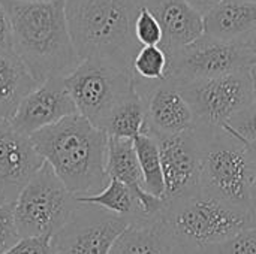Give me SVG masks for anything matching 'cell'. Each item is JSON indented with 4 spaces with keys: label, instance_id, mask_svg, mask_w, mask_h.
<instances>
[{
    "label": "cell",
    "instance_id": "7a4b0ae2",
    "mask_svg": "<svg viewBox=\"0 0 256 254\" xmlns=\"http://www.w3.org/2000/svg\"><path fill=\"white\" fill-rule=\"evenodd\" d=\"M30 139L76 198L94 195L108 184L105 169L108 135L81 114L46 126L34 132Z\"/></svg>",
    "mask_w": 256,
    "mask_h": 254
},
{
    "label": "cell",
    "instance_id": "44dd1931",
    "mask_svg": "<svg viewBox=\"0 0 256 254\" xmlns=\"http://www.w3.org/2000/svg\"><path fill=\"white\" fill-rule=\"evenodd\" d=\"M76 201L82 204L98 205L100 208H105L110 213L126 217L130 222L142 219L140 202H138L135 192L129 186H126L124 183L116 178H110L108 184L100 192L94 195L78 196Z\"/></svg>",
    "mask_w": 256,
    "mask_h": 254
},
{
    "label": "cell",
    "instance_id": "e575fe53",
    "mask_svg": "<svg viewBox=\"0 0 256 254\" xmlns=\"http://www.w3.org/2000/svg\"><path fill=\"white\" fill-rule=\"evenodd\" d=\"M246 144H248V148H249V153H250V157L256 169V142H246Z\"/></svg>",
    "mask_w": 256,
    "mask_h": 254
},
{
    "label": "cell",
    "instance_id": "e0dca14e",
    "mask_svg": "<svg viewBox=\"0 0 256 254\" xmlns=\"http://www.w3.org/2000/svg\"><path fill=\"white\" fill-rule=\"evenodd\" d=\"M256 27V3L224 0L204 15V33L224 40H238Z\"/></svg>",
    "mask_w": 256,
    "mask_h": 254
},
{
    "label": "cell",
    "instance_id": "8d00e7d4",
    "mask_svg": "<svg viewBox=\"0 0 256 254\" xmlns=\"http://www.w3.org/2000/svg\"><path fill=\"white\" fill-rule=\"evenodd\" d=\"M26 1H46V0H26Z\"/></svg>",
    "mask_w": 256,
    "mask_h": 254
},
{
    "label": "cell",
    "instance_id": "74e56055",
    "mask_svg": "<svg viewBox=\"0 0 256 254\" xmlns=\"http://www.w3.org/2000/svg\"><path fill=\"white\" fill-rule=\"evenodd\" d=\"M249 1H255V3H256V0H249Z\"/></svg>",
    "mask_w": 256,
    "mask_h": 254
},
{
    "label": "cell",
    "instance_id": "ffe728a7",
    "mask_svg": "<svg viewBox=\"0 0 256 254\" xmlns=\"http://www.w3.org/2000/svg\"><path fill=\"white\" fill-rule=\"evenodd\" d=\"M146 105L141 94L134 90L111 111L102 130L108 136L135 139L146 130Z\"/></svg>",
    "mask_w": 256,
    "mask_h": 254
},
{
    "label": "cell",
    "instance_id": "52a82bcc",
    "mask_svg": "<svg viewBox=\"0 0 256 254\" xmlns=\"http://www.w3.org/2000/svg\"><path fill=\"white\" fill-rule=\"evenodd\" d=\"M64 82L78 114L99 129L135 87L134 72L98 58L81 60Z\"/></svg>",
    "mask_w": 256,
    "mask_h": 254
},
{
    "label": "cell",
    "instance_id": "2e32d148",
    "mask_svg": "<svg viewBox=\"0 0 256 254\" xmlns=\"http://www.w3.org/2000/svg\"><path fill=\"white\" fill-rule=\"evenodd\" d=\"M176 243L177 238L164 211L153 219L132 220L108 254H171Z\"/></svg>",
    "mask_w": 256,
    "mask_h": 254
},
{
    "label": "cell",
    "instance_id": "9c48e42d",
    "mask_svg": "<svg viewBox=\"0 0 256 254\" xmlns=\"http://www.w3.org/2000/svg\"><path fill=\"white\" fill-rule=\"evenodd\" d=\"M168 78L177 85L218 76L238 69H249L255 60L246 45L238 40H224L207 33L168 54Z\"/></svg>",
    "mask_w": 256,
    "mask_h": 254
},
{
    "label": "cell",
    "instance_id": "f546056e",
    "mask_svg": "<svg viewBox=\"0 0 256 254\" xmlns=\"http://www.w3.org/2000/svg\"><path fill=\"white\" fill-rule=\"evenodd\" d=\"M188 1L192 7H195L204 16L206 13H208L213 7H216L224 0H188Z\"/></svg>",
    "mask_w": 256,
    "mask_h": 254
},
{
    "label": "cell",
    "instance_id": "9a60e30c",
    "mask_svg": "<svg viewBox=\"0 0 256 254\" xmlns=\"http://www.w3.org/2000/svg\"><path fill=\"white\" fill-rule=\"evenodd\" d=\"M142 4L159 21L160 46L168 54L204 34V16L188 0H142Z\"/></svg>",
    "mask_w": 256,
    "mask_h": 254
},
{
    "label": "cell",
    "instance_id": "603a6c76",
    "mask_svg": "<svg viewBox=\"0 0 256 254\" xmlns=\"http://www.w3.org/2000/svg\"><path fill=\"white\" fill-rule=\"evenodd\" d=\"M168 70L170 57L160 45H142L132 63L134 78L140 81H164L168 78Z\"/></svg>",
    "mask_w": 256,
    "mask_h": 254
},
{
    "label": "cell",
    "instance_id": "3957f363",
    "mask_svg": "<svg viewBox=\"0 0 256 254\" xmlns=\"http://www.w3.org/2000/svg\"><path fill=\"white\" fill-rule=\"evenodd\" d=\"M64 6L80 60L98 58L132 72L142 46L135 36L142 0H66Z\"/></svg>",
    "mask_w": 256,
    "mask_h": 254
},
{
    "label": "cell",
    "instance_id": "f1b7e54d",
    "mask_svg": "<svg viewBox=\"0 0 256 254\" xmlns=\"http://www.w3.org/2000/svg\"><path fill=\"white\" fill-rule=\"evenodd\" d=\"M0 49L14 51V37H12V24L8 9L0 0Z\"/></svg>",
    "mask_w": 256,
    "mask_h": 254
},
{
    "label": "cell",
    "instance_id": "d4e9b609",
    "mask_svg": "<svg viewBox=\"0 0 256 254\" xmlns=\"http://www.w3.org/2000/svg\"><path fill=\"white\" fill-rule=\"evenodd\" d=\"M135 36L141 45H160L164 37L159 21L144 4L135 21Z\"/></svg>",
    "mask_w": 256,
    "mask_h": 254
},
{
    "label": "cell",
    "instance_id": "83f0119b",
    "mask_svg": "<svg viewBox=\"0 0 256 254\" xmlns=\"http://www.w3.org/2000/svg\"><path fill=\"white\" fill-rule=\"evenodd\" d=\"M18 240L20 235L14 220V202H4L0 205V254Z\"/></svg>",
    "mask_w": 256,
    "mask_h": 254
},
{
    "label": "cell",
    "instance_id": "ba28073f",
    "mask_svg": "<svg viewBox=\"0 0 256 254\" xmlns=\"http://www.w3.org/2000/svg\"><path fill=\"white\" fill-rule=\"evenodd\" d=\"M188 99L196 124L224 127L236 114L254 103L249 69H238L178 85Z\"/></svg>",
    "mask_w": 256,
    "mask_h": 254
},
{
    "label": "cell",
    "instance_id": "1f68e13d",
    "mask_svg": "<svg viewBox=\"0 0 256 254\" xmlns=\"http://www.w3.org/2000/svg\"><path fill=\"white\" fill-rule=\"evenodd\" d=\"M244 45H246V48L250 51V54H252V57H254V60H255L256 63V27L254 30H250L244 37H242L240 39Z\"/></svg>",
    "mask_w": 256,
    "mask_h": 254
},
{
    "label": "cell",
    "instance_id": "7402d4cb",
    "mask_svg": "<svg viewBox=\"0 0 256 254\" xmlns=\"http://www.w3.org/2000/svg\"><path fill=\"white\" fill-rule=\"evenodd\" d=\"M135 151L138 156V162L144 175V187L154 196L164 198L165 193V183L162 174V163H160V153L158 139L142 132L134 139Z\"/></svg>",
    "mask_w": 256,
    "mask_h": 254
},
{
    "label": "cell",
    "instance_id": "30bf717a",
    "mask_svg": "<svg viewBox=\"0 0 256 254\" xmlns=\"http://www.w3.org/2000/svg\"><path fill=\"white\" fill-rule=\"evenodd\" d=\"M129 219L93 204L78 202L66 225L52 237L54 254H108Z\"/></svg>",
    "mask_w": 256,
    "mask_h": 254
},
{
    "label": "cell",
    "instance_id": "4dcf8cb0",
    "mask_svg": "<svg viewBox=\"0 0 256 254\" xmlns=\"http://www.w3.org/2000/svg\"><path fill=\"white\" fill-rule=\"evenodd\" d=\"M249 214L252 220V226H256V171L254 172L249 190Z\"/></svg>",
    "mask_w": 256,
    "mask_h": 254
},
{
    "label": "cell",
    "instance_id": "6da1fadb",
    "mask_svg": "<svg viewBox=\"0 0 256 254\" xmlns=\"http://www.w3.org/2000/svg\"><path fill=\"white\" fill-rule=\"evenodd\" d=\"M66 0H3L12 24L14 51L38 84L68 76L81 61L69 31Z\"/></svg>",
    "mask_w": 256,
    "mask_h": 254
},
{
    "label": "cell",
    "instance_id": "d6a6232c",
    "mask_svg": "<svg viewBox=\"0 0 256 254\" xmlns=\"http://www.w3.org/2000/svg\"><path fill=\"white\" fill-rule=\"evenodd\" d=\"M171 254H201V250L194 247V246H189V244H184V243H176V247L172 250Z\"/></svg>",
    "mask_w": 256,
    "mask_h": 254
},
{
    "label": "cell",
    "instance_id": "277c9868",
    "mask_svg": "<svg viewBox=\"0 0 256 254\" xmlns=\"http://www.w3.org/2000/svg\"><path fill=\"white\" fill-rule=\"evenodd\" d=\"M201 144L200 193L249 211L255 166L246 141L225 127L195 124Z\"/></svg>",
    "mask_w": 256,
    "mask_h": 254
},
{
    "label": "cell",
    "instance_id": "4fadbf2b",
    "mask_svg": "<svg viewBox=\"0 0 256 254\" xmlns=\"http://www.w3.org/2000/svg\"><path fill=\"white\" fill-rule=\"evenodd\" d=\"M76 112L64 76H52L38 84L21 100L9 121L18 132L32 136L34 132Z\"/></svg>",
    "mask_w": 256,
    "mask_h": 254
},
{
    "label": "cell",
    "instance_id": "cb8c5ba5",
    "mask_svg": "<svg viewBox=\"0 0 256 254\" xmlns=\"http://www.w3.org/2000/svg\"><path fill=\"white\" fill-rule=\"evenodd\" d=\"M201 254H256V226H248L225 241L207 246Z\"/></svg>",
    "mask_w": 256,
    "mask_h": 254
},
{
    "label": "cell",
    "instance_id": "7c38bea8",
    "mask_svg": "<svg viewBox=\"0 0 256 254\" xmlns=\"http://www.w3.org/2000/svg\"><path fill=\"white\" fill-rule=\"evenodd\" d=\"M134 81L146 105L144 132L153 136H170L195 127V114L177 84L170 79L147 82L134 78Z\"/></svg>",
    "mask_w": 256,
    "mask_h": 254
},
{
    "label": "cell",
    "instance_id": "5bb4252c",
    "mask_svg": "<svg viewBox=\"0 0 256 254\" xmlns=\"http://www.w3.org/2000/svg\"><path fill=\"white\" fill-rule=\"evenodd\" d=\"M44 163L30 136L18 132L9 120H0V195L6 202L18 198Z\"/></svg>",
    "mask_w": 256,
    "mask_h": 254
},
{
    "label": "cell",
    "instance_id": "d590c367",
    "mask_svg": "<svg viewBox=\"0 0 256 254\" xmlns=\"http://www.w3.org/2000/svg\"><path fill=\"white\" fill-rule=\"evenodd\" d=\"M4 202H6V201H4V198H3V196L0 195V205H2V204H4Z\"/></svg>",
    "mask_w": 256,
    "mask_h": 254
},
{
    "label": "cell",
    "instance_id": "5b68a950",
    "mask_svg": "<svg viewBox=\"0 0 256 254\" xmlns=\"http://www.w3.org/2000/svg\"><path fill=\"white\" fill-rule=\"evenodd\" d=\"M165 217L178 243L200 250L252 226L249 211L230 207L201 193L166 202Z\"/></svg>",
    "mask_w": 256,
    "mask_h": 254
},
{
    "label": "cell",
    "instance_id": "484cf974",
    "mask_svg": "<svg viewBox=\"0 0 256 254\" xmlns=\"http://www.w3.org/2000/svg\"><path fill=\"white\" fill-rule=\"evenodd\" d=\"M224 127L246 142H256V102L236 114Z\"/></svg>",
    "mask_w": 256,
    "mask_h": 254
},
{
    "label": "cell",
    "instance_id": "ac0fdd59",
    "mask_svg": "<svg viewBox=\"0 0 256 254\" xmlns=\"http://www.w3.org/2000/svg\"><path fill=\"white\" fill-rule=\"evenodd\" d=\"M38 85L15 51L0 49V120H10L21 100Z\"/></svg>",
    "mask_w": 256,
    "mask_h": 254
},
{
    "label": "cell",
    "instance_id": "836d02e7",
    "mask_svg": "<svg viewBox=\"0 0 256 254\" xmlns=\"http://www.w3.org/2000/svg\"><path fill=\"white\" fill-rule=\"evenodd\" d=\"M250 72V78H252V87H254V100L256 102V63L249 67Z\"/></svg>",
    "mask_w": 256,
    "mask_h": 254
},
{
    "label": "cell",
    "instance_id": "d6986e66",
    "mask_svg": "<svg viewBox=\"0 0 256 254\" xmlns=\"http://www.w3.org/2000/svg\"><path fill=\"white\" fill-rule=\"evenodd\" d=\"M106 175L129 186L135 195L146 190L144 175L138 162L134 139L108 136L106 147Z\"/></svg>",
    "mask_w": 256,
    "mask_h": 254
},
{
    "label": "cell",
    "instance_id": "8992f818",
    "mask_svg": "<svg viewBox=\"0 0 256 254\" xmlns=\"http://www.w3.org/2000/svg\"><path fill=\"white\" fill-rule=\"evenodd\" d=\"M76 205V196L45 162L14 201V220L20 238L54 237L66 225Z\"/></svg>",
    "mask_w": 256,
    "mask_h": 254
},
{
    "label": "cell",
    "instance_id": "4316f807",
    "mask_svg": "<svg viewBox=\"0 0 256 254\" xmlns=\"http://www.w3.org/2000/svg\"><path fill=\"white\" fill-rule=\"evenodd\" d=\"M2 254H54L52 235L22 237Z\"/></svg>",
    "mask_w": 256,
    "mask_h": 254
},
{
    "label": "cell",
    "instance_id": "8fae6325",
    "mask_svg": "<svg viewBox=\"0 0 256 254\" xmlns=\"http://www.w3.org/2000/svg\"><path fill=\"white\" fill-rule=\"evenodd\" d=\"M158 139L162 174L165 183V202L200 193L201 144L196 129L177 135L154 136Z\"/></svg>",
    "mask_w": 256,
    "mask_h": 254
}]
</instances>
